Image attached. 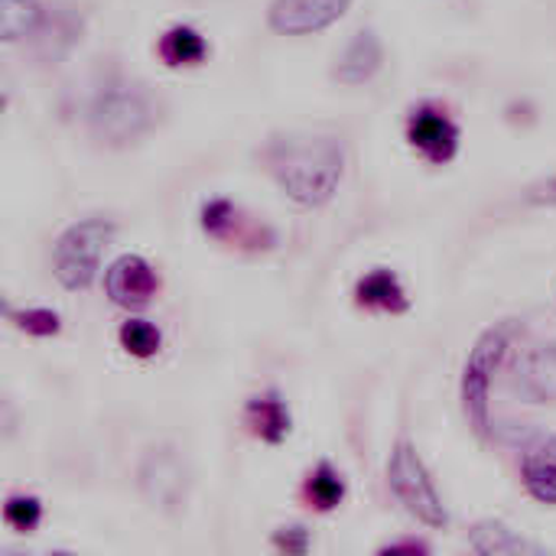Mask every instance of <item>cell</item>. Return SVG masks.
<instances>
[{
  "mask_svg": "<svg viewBox=\"0 0 556 556\" xmlns=\"http://www.w3.org/2000/svg\"><path fill=\"white\" fill-rule=\"evenodd\" d=\"M349 7L352 0H274L267 20L270 29L283 36H309L332 26L339 16H345Z\"/></svg>",
  "mask_w": 556,
  "mask_h": 556,
  "instance_id": "cell-7",
  "label": "cell"
},
{
  "mask_svg": "<svg viewBox=\"0 0 556 556\" xmlns=\"http://www.w3.org/2000/svg\"><path fill=\"white\" fill-rule=\"evenodd\" d=\"M160 342H163L160 329L150 326V323H143V319H130V323L121 326V345H124L134 358H150V355H156V352H160Z\"/></svg>",
  "mask_w": 556,
  "mask_h": 556,
  "instance_id": "cell-20",
  "label": "cell"
},
{
  "mask_svg": "<svg viewBox=\"0 0 556 556\" xmlns=\"http://www.w3.org/2000/svg\"><path fill=\"white\" fill-rule=\"evenodd\" d=\"M46 10L39 0H0V36L3 42H20L39 33Z\"/></svg>",
  "mask_w": 556,
  "mask_h": 556,
  "instance_id": "cell-14",
  "label": "cell"
},
{
  "mask_svg": "<svg viewBox=\"0 0 556 556\" xmlns=\"http://www.w3.org/2000/svg\"><path fill=\"white\" fill-rule=\"evenodd\" d=\"M91 134L108 147H127L153 127V101L134 85H108L88 108Z\"/></svg>",
  "mask_w": 556,
  "mask_h": 556,
  "instance_id": "cell-2",
  "label": "cell"
},
{
  "mask_svg": "<svg viewBox=\"0 0 556 556\" xmlns=\"http://www.w3.org/2000/svg\"><path fill=\"white\" fill-rule=\"evenodd\" d=\"M534 453H544V456H554L556 459V437H541V446Z\"/></svg>",
  "mask_w": 556,
  "mask_h": 556,
  "instance_id": "cell-26",
  "label": "cell"
},
{
  "mask_svg": "<svg viewBox=\"0 0 556 556\" xmlns=\"http://www.w3.org/2000/svg\"><path fill=\"white\" fill-rule=\"evenodd\" d=\"M39 33H42V55L62 59L81 33V16H75L72 10H55L52 20H42Z\"/></svg>",
  "mask_w": 556,
  "mask_h": 556,
  "instance_id": "cell-17",
  "label": "cell"
},
{
  "mask_svg": "<svg viewBox=\"0 0 556 556\" xmlns=\"http://www.w3.org/2000/svg\"><path fill=\"white\" fill-rule=\"evenodd\" d=\"M472 551L482 556H544L547 551L534 541H528L525 534L511 531L502 521H482L472 528L469 534Z\"/></svg>",
  "mask_w": 556,
  "mask_h": 556,
  "instance_id": "cell-12",
  "label": "cell"
},
{
  "mask_svg": "<svg viewBox=\"0 0 556 556\" xmlns=\"http://www.w3.org/2000/svg\"><path fill=\"white\" fill-rule=\"evenodd\" d=\"M306 495L316 502V508H319V511H332V508L342 502V495H345L342 476H339L329 463H319V469L309 476Z\"/></svg>",
  "mask_w": 556,
  "mask_h": 556,
  "instance_id": "cell-19",
  "label": "cell"
},
{
  "mask_svg": "<svg viewBox=\"0 0 556 556\" xmlns=\"http://www.w3.org/2000/svg\"><path fill=\"white\" fill-rule=\"evenodd\" d=\"M10 319L16 323V329L29 332V336H55L59 332V316L49 309H10Z\"/></svg>",
  "mask_w": 556,
  "mask_h": 556,
  "instance_id": "cell-22",
  "label": "cell"
},
{
  "mask_svg": "<svg viewBox=\"0 0 556 556\" xmlns=\"http://www.w3.org/2000/svg\"><path fill=\"white\" fill-rule=\"evenodd\" d=\"M248 424L267 443H280L290 433V414H287V407H283V401L277 394L254 397L248 404Z\"/></svg>",
  "mask_w": 556,
  "mask_h": 556,
  "instance_id": "cell-15",
  "label": "cell"
},
{
  "mask_svg": "<svg viewBox=\"0 0 556 556\" xmlns=\"http://www.w3.org/2000/svg\"><path fill=\"white\" fill-rule=\"evenodd\" d=\"M355 296H358L362 306H378V309H388V313H404L410 306L401 280L391 270H371L365 280H358Z\"/></svg>",
  "mask_w": 556,
  "mask_h": 556,
  "instance_id": "cell-13",
  "label": "cell"
},
{
  "mask_svg": "<svg viewBox=\"0 0 556 556\" xmlns=\"http://www.w3.org/2000/svg\"><path fill=\"white\" fill-rule=\"evenodd\" d=\"M525 489L541 502V505H556V459L534 453L525 459Z\"/></svg>",
  "mask_w": 556,
  "mask_h": 556,
  "instance_id": "cell-18",
  "label": "cell"
},
{
  "mask_svg": "<svg viewBox=\"0 0 556 556\" xmlns=\"http://www.w3.org/2000/svg\"><path fill=\"white\" fill-rule=\"evenodd\" d=\"M407 137L433 163H450L459 150V127L433 104H424L410 114Z\"/></svg>",
  "mask_w": 556,
  "mask_h": 556,
  "instance_id": "cell-9",
  "label": "cell"
},
{
  "mask_svg": "<svg viewBox=\"0 0 556 556\" xmlns=\"http://www.w3.org/2000/svg\"><path fill=\"white\" fill-rule=\"evenodd\" d=\"M231 218H235V208H231L225 199H215V202H208V205L202 208V228H205L208 235H222V231L231 225Z\"/></svg>",
  "mask_w": 556,
  "mask_h": 556,
  "instance_id": "cell-23",
  "label": "cell"
},
{
  "mask_svg": "<svg viewBox=\"0 0 556 556\" xmlns=\"http://www.w3.org/2000/svg\"><path fill=\"white\" fill-rule=\"evenodd\" d=\"M381 62H384V49H381L378 33H375V29H358V33L352 36V42L345 46V52L339 55L332 75H336L342 85H365L368 78L378 75Z\"/></svg>",
  "mask_w": 556,
  "mask_h": 556,
  "instance_id": "cell-11",
  "label": "cell"
},
{
  "mask_svg": "<svg viewBox=\"0 0 556 556\" xmlns=\"http://www.w3.org/2000/svg\"><path fill=\"white\" fill-rule=\"evenodd\" d=\"M160 55L166 65H199L208 55V42L192 26H173L160 39Z\"/></svg>",
  "mask_w": 556,
  "mask_h": 556,
  "instance_id": "cell-16",
  "label": "cell"
},
{
  "mask_svg": "<svg viewBox=\"0 0 556 556\" xmlns=\"http://www.w3.org/2000/svg\"><path fill=\"white\" fill-rule=\"evenodd\" d=\"M274 544L287 554H306L309 551V534L303 528H280Z\"/></svg>",
  "mask_w": 556,
  "mask_h": 556,
  "instance_id": "cell-24",
  "label": "cell"
},
{
  "mask_svg": "<svg viewBox=\"0 0 556 556\" xmlns=\"http://www.w3.org/2000/svg\"><path fill=\"white\" fill-rule=\"evenodd\" d=\"M156 287H160L156 270L143 257H137V254L117 257L108 267V274H104V293L111 296V303H117L124 309L147 306L156 296Z\"/></svg>",
  "mask_w": 556,
  "mask_h": 556,
  "instance_id": "cell-8",
  "label": "cell"
},
{
  "mask_svg": "<svg viewBox=\"0 0 556 556\" xmlns=\"http://www.w3.org/2000/svg\"><path fill=\"white\" fill-rule=\"evenodd\" d=\"M267 169L303 208L326 205L345 173V150L326 134H280L267 147Z\"/></svg>",
  "mask_w": 556,
  "mask_h": 556,
  "instance_id": "cell-1",
  "label": "cell"
},
{
  "mask_svg": "<svg viewBox=\"0 0 556 556\" xmlns=\"http://www.w3.org/2000/svg\"><path fill=\"white\" fill-rule=\"evenodd\" d=\"M525 199H528L531 205H556V176L534 182V186L528 189Z\"/></svg>",
  "mask_w": 556,
  "mask_h": 556,
  "instance_id": "cell-25",
  "label": "cell"
},
{
  "mask_svg": "<svg viewBox=\"0 0 556 556\" xmlns=\"http://www.w3.org/2000/svg\"><path fill=\"white\" fill-rule=\"evenodd\" d=\"M137 485L143 502L160 515H179L189 502L192 469L176 446H150L137 469Z\"/></svg>",
  "mask_w": 556,
  "mask_h": 556,
  "instance_id": "cell-4",
  "label": "cell"
},
{
  "mask_svg": "<svg viewBox=\"0 0 556 556\" xmlns=\"http://www.w3.org/2000/svg\"><path fill=\"white\" fill-rule=\"evenodd\" d=\"M388 482L391 492L397 495V502L427 528H446V508L443 498L424 466V459L417 456V450L410 443H397L388 463Z\"/></svg>",
  "mask_w": 556,
  "mask_h": 556,
  "instance_id": "cell-6",
  "label": "cell"
},
{
  "mask_svg": "<svg viewBox=\"0 0 556 556\" xmlns=\"http://www.w3.org/2000/svg\"><path fill=\"white\" fill-rule=\"evenodd\" d=\"M515 388L534 401V404H554L556 401V342L534 345L521 362L515 375Z\"/></svg>",
  "mask_w": 556,
  "mask_h": 556,
  "instance_id": "cell-10",
  "label": "cell"
},
{
  "mask_svg": "<svg viewBox=\"0 0 556 556\" xmlns=\"http://www.w3.org/2000/svg\"><path fill=\"white\" fill-rule=\"evenodd\" d=\"M384 551H427V547L417 544V541H407V544H391V547H384Z\"/></svg>",
  "mask_w": 556,
  "mask_h": 556,
  "instance_id": "cell-27",
  "label": "cell"
},
{
  "mask_svg": "<svg viewBox=\"0 0 556 556\" xmlns=\"http://www.w3.org/2000/svg\"><path fill=\"white\" fill-rule=\"evenodd\" d=\"M3 518H7V525L16 528V531H33V528L39 525V518H42V505H39V498H33V495H13V498H7V505H3Z\"/></svg>",
  "mask_w": 556,
  "mask_h": 556,
  "instance_id": "cell-21",
  "label": "cell"
},
{
  "mask_svg": "<svg viewBox=\"0 0 556 556\" xmlns=\"http://www.w3.org/2000/svg\"><path fill=\"white\" fill-rule=\"evenodd\" d=\"M114 238V222L108 218H85L78 225H72L52 254V270L55 280L65 290H88L98 277L101 267V254Z\"/></svg>",
  "mask_w": 556,
  "mask_h": 556,
  "instance_id": "cell-3",
  "label": "cell"
},
{
  "mask_svg": "<svg viewBox=\"0 0 556 556\" xmlns=\"http://www.w3.org/2000/svg\"><path fill=\"white\" fill-rule=\"evenodd\" d=\"M511 332H515L511 323H502V326H492L489 332H482L476 349L469 352V362H466V371H463V407H466V417L472 420V427L482 437L492 427V420H489L492 375L498 371V365H502V358L508 352Z\"/></svg>",
  "mask_w": 556,
  "mask_h": 556,
  "instance_id": "cell-5",
  "label": "cell"
}]
</instances>
